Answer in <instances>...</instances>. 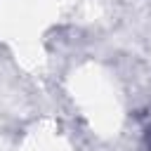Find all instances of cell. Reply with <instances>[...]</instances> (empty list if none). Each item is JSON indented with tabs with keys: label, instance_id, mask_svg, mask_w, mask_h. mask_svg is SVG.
Masks as SVG:
<instances>
[{
	"label": "cell",
	"instance_id": "1",
	"mask_svg": "<svg viewBox=\"0 0 151 151\" xmlns=\"http://www.w3.org/2000/svg\"><path fill=\"white\" fill-rule=\"evenodd\" d=\"M149 149H151V130H149Z\"/></svg>",
	"mask_w": 151,
	"mask_h": 151
}]
</instances>
